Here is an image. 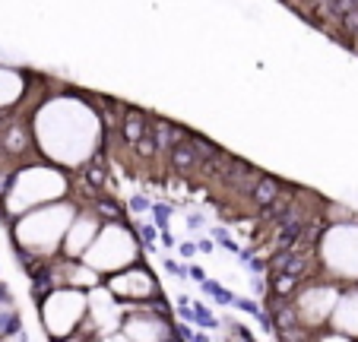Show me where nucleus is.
<instances>
[{
  "instance_id": "obj_16",
  "label": "nucleus",
  "mask_w": 358,
  "mask_h": 342,
  "mask_svg": "<svg viewBox=\"0 0 358 342\" xmlns=\"http://www.w3.org/2000/svg\"><path fill=\"white\" fill-rule=\"evenodd\" d=\"M194 250H196V244H181V257H187V260L194 257Z\"/></svg>"
},
{
  "instance_id": "obj_5",
  "label": "nucleus",
  "mask_w": 358,
  "mask_h": 342,
  "mask_svg": "<svg viewBox=\"0 0 358 342\" xmlns=\"http://www.w3.org/2000/svg\"><path fill=\"white\" fill-rule=\"evenodd\" d=\"M83 260L108 279L111 273H121L134 263H143V241L127 222H105Z\"/></svg>"
},
{
  "instance_id": "obj_6",
  "label": "nucleus",
  "mask_w": 358,
  "mask_h": 342,
  "mask_svg": "<svg viewBox=\"0 0 358 342\" xmlns=\"http://www.w3.org/2000/svg\"><path fill=\"white\" fill-rule=\"evenodd\" d=\"M317 254L327 279L339 285H358V222L324 228Z\"/></svg>"
},
{
  "instance_id": "obj_13",
  "label": "nucleus",
  "mask_w": 358,
  "mask_h": 342,
  "mask_svg": "<svg viewBox=\"0 0 358 342\" xmlns=\"http://www.w3.org/2000/svg\"><path fill=\"white\" fill-rule=\"evenodd\" d=\"M282 187H285V181H279V178H273V175H264L257 181V187L250 190V200H254V206L257 209H273L279 203V194H282Z\"/></svg>"
},
{
  "instance_id": "obj_20",
  "label": "nucleus",
  "mask_w": 358,
  "mask_h": 342,
  "mask_svg": "<svg viewBox=\"0 0 358 342\" xmlns=\"http://www.w3.org/2000/svg\"><path fill=\"white\" fill-rule=\"evenodd\" d=\"M169 342H187V339H181V336H175V339H169Z\"/></svg>"
},
{
  "instance_id": "obj_7",
  "label": "nucleus",
  "mask_w": 358,
  "mask_h": 342,
  "mask_svg": "<svg viewBox=\"0 0 358 342\" xmlns=\"http://www.w3.org/2000/svg\"><path fill=\"white\" fill-rule=\"evenodd\" d=\"M343 289H345V285L327 279V276L304 282L301 289L292 295V308H295L298 323H301L304 329H311V333H320V329H327V327H330L333 311H336V304H339V295H343Z\"/></svg>"
},
{
  "instance_id": "obj_12",
  "label": "nucleus",
  "mask_w": 358,
  "mask_h": 342,
  "mask_svg": "<svg viewBox=\"0 0 358 342\" xmlns=\"http://www.w3.org/2000/svg\"><path fill=\"white\" fill-rule=\"evenodd\" d=\"M330 327L352 336V339H358V285H345L343 289L336 311L330 317Z\"/></svg>"
},
{
  "instance_id": "obj_1",
  "label": "nucleus",
  "mask_w": 358,
  "mask_h": 342,
  "mask_svg": "<svg viewBox=\"0 0 358 342\" xmlns=\"http://www.w3.org/2000/svg\"><path fill=\"white\" fill-rule=\"evenodd\" d=\"M35 143L38 155L61 168H83L99 155L105 143V121L101 111L83 95H55L45 99L35 111Z\"/></svg>"
},
{
  "instance_id": "obj_19",
  "label": "nucleus",
  "mask_w": 358,
  "mask_h": 342,
  "mask_svg": "<svg viewBox=\"0 0 358 342\" xmlns=\"http://www.w3.org/2000/svg\"><path fill=\"white\" fill-rule=\"evenodd\" d=\"M194 342H210V339H206V336H194Z\"/></svg>"
},
{
  "instance_id": "obj_11",
  "label": "nucleus",
  "mask_w": 358,
  "mask_h": 342,
  "mask_svg": "<svg viewBox=\"0 0 358 342\" xmlns=\"http://www.w3.org/2000/svg\"><path fill=\"white\" fill-rule=\"evenodd\" d=\"M101 225H105V219H101V215L95 213L89 203H80V213H76V219L70 222L67 238H64L61 257H67V260H83V257H86V250L92 248V241L99 238Z\"/></svg>"
},
{
  "instance_id": "obj_17",
  "label": "nucleus",
  "mask_w": 358,
  "mask_h": 342,
  "mask_svg": "<svg viewBox=\"0 0 358 342\" xmlns=\"http://www.w3.org/2000/svg\"><path fill=\"white\" fill-rule=\"evenodd\" d=\"M111 342H130V339L121 333V329H117V333H111Z\"/></svg>"
},
{
  "instance_id": "obj_15",
  "label": "nucleus",
  "mask_w": 358,
  "mask_h": 342,
  "mask_svg": "<svg viewBox=\"0 0 358 342\" xmlns=\"http://www.w3.org/2000/svg\"><path fill=\"white\" fill-rule=\"evenodd\" d=\"M311 342H358V339H352V336H345V333H339V329H320V333H314V339Z\"/></svg>"
},
{
  "instance_id": "obj_21",
  "label": "nucleus",
  "mask_w": 358,
  "mask_h": 342,
  "mask_svg": "<svg viewBox=\"0 0 358 342\" xmlns=\"http://www.w3.org/2000/svg\"><path fill=\"white\" fill-rule=\"evenodd\" d=\"M70 342H86V339H70ZM89 342H92V339H89Z\"/></svg>"
},
{
  "instance_id": "obj_4",
  "label": "nucleus",
  "mask_w": 358,
  "mask_h": 342,
  "mask_svg": "<svg viewBox=\"0 0 358 342\" xmlns=\"http://www.w3.org/2000/svg\"><path fill=\"white\" fill-rule=\"evenodd\" d=\"M38 317L41 327H45V336L51 342L76 339L89 317V292L70 289V285L51 289L48 295L38 298Z\"/></svg>"
},
{
  "instance_id": "obj_18",
  "label": "nucleus",
  "mask_w": 358,
  "mask_h": 342,
  "mask_svg": "<svg viewBox=\"0 0 358 342\" xmlns=\"http://www.w3.org/2000/svg\"><path fill=\"white\" fill-rule=\"evenodd\" d=\"M92 342H111V336H99V339H92Z\"/></svg>"
},
{
  "instance_id": "obj_3",
  "label": "nucleus",
  "mask_w": 358,
  "mask_h": 342,
  "mask_svg": "<svg viewBox=\"0 0 358 342\" xmlns=\"http://www.w3.org/2000/svg\"><path fill=\"white\" fill-rule=\"evenodd\" d=\"M70 197H73V178L67 168L55 162H35V165L16 168L13 184L7 190V200L16 215H26L57 200H70Z\"/></svg>"
},
{
  "instance_id": "obj_2",
  "label": "nucleus",
  "mask_w": 358,
  "mask_h": 342,
  "mask_svg": "<svg viewBox=\"0 0 358 342\" xmlns=\"http://www.w3.org/2000/svg\"><path fill=\"white\" fill-rule=\"evenodd\" d=\"M80 213V200H57L38 206L32 213L20 215L13 222V238H16V250L29 257H38V260H55L61 257L64 238H67L70 222Z\"/></svg>"
},
{
  "instance_id": "obj_14",
  "label": "nucleus",
  "mask_w": 358,
  "mask_h": 342,
  "mask_svg": "<svg viewBox=\"0 0 358 342\" xmlns=\"http://www.w3.org/2000/svg\"><path fill=\"white\" fill-rule=\"evenodd\" d=\"M20 333V311L7 295H0V339H10Z\"/></svg>"
},
{
  "instance_id": "obj_10",
  "label": "nucleus",
  "mask_w": 358,
  "mask_h": 342,
  "mask_svg": "<svg viewBox=\"0 0 358 342\" xmlns=\"http://www.w3.org/2000/svg\"><path fill=\"white\" fill-rule=\"evenodd\" d=\"M105 285H108L124 304H146V301L162 298L159 295L156 276L149 273L143 263H134V266L121 269V273H111L108 279H105Z\"/></svg>"
},
{
  "instance_id": "obj_8",
  "label": "nucleus",
  "mask_w": 358,
  "mask_h": 342,
  "mask_svg": "<svg viewBox=\"0 0 358 342\" xmlns=\"http://www.w3.org/2000/svg\"><path fill=\"white\" fill-rule=\"evenodd\" d=\"M121 333L130 342H169L178 336V327L171 320V308L162 298H156L146 304H127Z\"/></svg>"
},
{
  "instance_id": "obj_9",
  "label": "nucleus",
  "mask_w": 358,
  "mask_h": 342,
  "mask_svg": "<svg viewBox=\"0 0 358 342\" xmlns=\"http://www.w3.org/2000/svg\"><path fill=\"white\" fill-rule=\"evenodd\" d=\"M124 317H127V304L115 295V292L101 282L99 289L89 292V317L83 323L80 336L76 339H99V336H111L124 327Z\"/></svg>"
}]
</instances>
